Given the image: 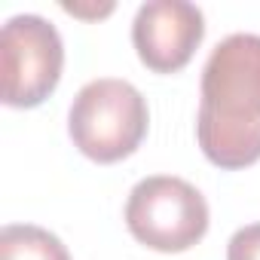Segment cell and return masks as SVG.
<instances>
[{
    "instance_id": "obj_1",
    "label": "cell",
    "mask_w": 260,
    "mask_h": 260,
    "mask_svg": "<svg viewBox=\"0 0 260 260\" xmlns=\"http://www.w3.org/2000/svg\"><path fill=\"white\" fill-rule=\"evenodd\" d=\"M196 141L205 159L236 172L260 159V34H230L202 68Z\"/></svg>"
},
{
    "instance_id": "obj_5",
    "label": "cell",
    "mask_w": 260,
    "mask_h": 260,
    "mask_svg": "<svg viewBox=\"0 0 260 260\" xmlns=\"http://www.w3.org/2000/svg\"><path fill=\"white\" fill-rule=\"evenodd\" d=\"M205 37V16L187 0L141 4L132 22V43L141 64L153 74H178L190 64Z\"/></svg>"
},
{
    "instance_id": "obj_7",
    "label": "cell",
    "mask_w": 260,
    "mask_h": 260,
    "mask_svg": "<svg viewBox=\"0 0 260 260\" xmlns=\"http://www.w3.org/2000/svg\"><path fill=\"white\" fill-rule=\"evenodd\" d=\"M226 260H260V223H248L233 233L226 245Z\"/></svg>"
},
{
    "instance_id": "obj_4",
    "label": "cell",
    "mask_w": 260,
    "mask_h": 260,
    "mask_svg": "<svg viewBox=\"0 0 260 260\" xmlns=\"http://www.w3.org/2000/svg\"><path fill=\"white\" fill-rule=\"evenodd\" d=\"M64 68V43L43 16L22 13L13 16L0 31V80H4L7 107H37L43 104Z\"/></svg>"
},
{
    "instance_id": "obj_6",
    "label": "cell",
    "mask_w": 260,
    "mask_h": 260,
    "mask_svg": "<svg viewBox=\"0 0 260 260\" xmlns=\"http://www.w3.org/2000/svg\"><path fill=\"white\" fill-rule=\"evenodd\" d=\"M0 260H71L64 242L34 223H7L0 230Z\"/></svg>"
},
{
    "instance_id": "obj_3",
    "label": "cell",
    "mask_w": 260,
    "mask_h": 260,
    "mask_svg": "<svg viewBox=\"0 0 260 260\" xmlns=\"http://www.w3.org/2000/svg\"><path fill=\"white\" fill-rule=\"evenodd\" d=\"M125 226L150 251L181 254L205 239L208 202L184 178L150 175L125 199Z\"/></svg>"
},
{
    "instance_id": "obj_8",
    "label": "cell",
    "mask_w": 260,
    "mask_h": 260,
    "mask_svg": "<svg viewBox=\"0 0 260 260\" xmlns=\"http://www.w3.org/2000/svg\"><path fill=\"white\" fill-rule=\"evenodd\" d=\"M64 13L77 16V19H104L113 13V4H98V7H83V4H61Z\"/></svg>"
},
{
    "instance_id": "obj_2",
    "label": "cell",
    "mask_w": 260,
    "mask_h": 260,
    "mask_svg": "<svg viewBox=\"0 0 260 260\" xmlns=\"http://www.w3.org/2000/svg\"><path fill=\"white\" fill-rule=\"evenodd\" d=\"M150 110L144 95L116 77L86 83L68 110V135L74 147L101 166H113L132 156L147 138Z\"/></svg>"
}]
</instances>
